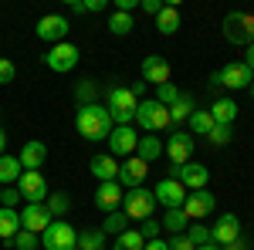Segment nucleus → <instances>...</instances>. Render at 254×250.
Wrapping results in <instances>:
<instances>
[{"mask_svg": "<svg viewBox=\"0 0 254 250\" xmlns=\"http://www.w3.org/2000/svg\"><path fill=\"white\" fill-rule=\"evenodd\" d=\"M254 85V75L251 68L244 64V61H231V64H224L220 71L210 75V88H231V92H244V88H251Z\"/></svg>", "mask_w": 254, "mask_h": 250, "instance_id": "nucleus-4", "label": "nucleus"}, {"mask_svg": "<svg viewBox=\"0 0 254 250\" xmlns=\"http://www.w3.org/2000/svg\"><path fill=\"white\" fill-rule=\"evenodd\" d=\"M51 213H48V206L44 203H24V210H20V230H31V233H44L48 227H51Z\"/></svg>", "mask_w": 254, "mask_h": 250, "instance_id": "nucleus-18", "label": "nucleus"}, {"mask_svg": "<svg viewBox=\"0 0 254 250\" xmlns=\"http://www.w3.org/2000/svg\"><path fill=\"white\" fill-rule=\"evenodd\" d=\"M187 240H190L193 247L210 244V227H207V223H190V227H187Z\"/></svg>", "mask_w": 254, "mask_h": 250, "instance_id": "nucleus-38", "label": "nucleus"}, {"mask_svg": "<svg viewBox=\"0 0 254 250\" xmlns=\"http://www.w3.org/2000/svg\"><path fill=\"white\" fill-rule=\"evenodd\" d=\"M95 95H98L95 78H81L78 85H75V98H78V105H95Z\"/></svg>", "mask_w": 254, "mask_h": 250, "instance_id": "nucleus-35", "label": "nucleus"}, {"mask_svg": "<svg viewBox=\"0 0 254 250\" xmlns=\"http://www.w3.org/2000/svg\"><path fill=\"white\" fill-rule=\"evenodd\" d=\"M159 227L170 233V237H176V233H187L190 220H187V213H183V210H166V213H163V220H159Z\"/></svg>", "mask_w": 254, "mask_h": 250, "instance_id": "nucleus-29", "label": "nucleus"}, {"mask_svg": "<svg viewBox=\"0 0 254 250\" xmlns=\"http://www.w3.org/2000/svg\"><path fill=\"white\" fill-rule=\"evenodd\" d=\"M187 122H190V135H207L214 129V118H210L207 108H193V115L187 118Z\"/></svg>", "mask_w": 254, "mask_h": 250, "instance_id": "nucleus-34", "label": "nucleus"}, {"mask_svg": "<svg viewBox=\"0 0 254 250\" xmlns=\"http://www.w3.org/2000/svg\"><path fill=\"white\" fill-rule=\"evenodd\" d=\"M109 7V0H85V14H102Z\"/></svg>", "mask_w": 254, "mask_h": 250, "instance_id": "nucleus-45", "label": "nucleus"}, {"mask_svg": "<svg viewBox=\"0 0 254 250\" xmlns=\"http://www.w3.org/2000/svg\"><path fill=\"white\" fill-rule=\"evenodd\" d=\"M207 112H210V118H214V125H234V118H237V101H234V98H217Z\"/></svg>", "mask_w": 254, "mask_h": 250, "instance_id": "nucleus-24", "label": "nucleus"}, {"mask_svg": "<svg viewBox=\"0 0 254 250\" xmlns=\"http://www.w3.org/2000/svg\"><path fill=\"white\" fill-rule=\"evenodd\" d=\"M251 98H254V85H251Z\"/></svg>", "mask_w": 254, "mask_h": 250, "instance_id": "nucleus-55", "label": "nucleus"}, {"mask_svg": "<svg viewBox=\"0 0 254 250\" xmlns=\"http://www.w3.org/2000/svg\"><path fill=\"white\" fill-rule=\"evenodd\" d=\"M146 176H149V162H142L139 155H129L126 162H119V186L122 190H139L146 186Z\"/></svg>", "mask_w": 254, "mask_h": 250, "instance_id": "nucleus-14", "label": "nucleus"}, {"mask_svg": "<svg viewBox=\"0 0 254 250\" xmlns=\"http://www.w3.org/2000/svg\"><path fill=\"white\" fill-rule=\"evenodd\" d=\"M14 186H17V193H20L24 203H44L48 193H51V186H48V179L41 176V169H24Z\"/></svg>", "mask_w": 254, "mask_h": 250, "instance_id": "nucleus-10", "label": "nucleus"}, {"mask_svg": "<svg viewBox=\"0 0 254 250\" xmlns=\"http://www.w3.org/2000/svg\"><path fill=\"white\" fill-rule=\"evenodd\" d=\"M122 196H126V190L119 186L116 179H112V183H98V190H95V206L105 213V216H109V213H116L119 206H122Z\"/></svg>", "mask_w": 254, "mask_h": 250, "instance_id": "nucleus-20", "label": "nucleus"}, {"mask_svg": "<svg viewBox=\"0 0 254 250\" xmlns=\"http://www.w3.org/2000/svg\"><path fill=\"white\" fill-rule=\"evenodd\" d=\"M20 203H24V200H20L17 186H3V190H0V206H7V210H17Z\"/></svg>", "mask_w": 254, "mask_h": 250, "instance_id": "nucleus-42", "label": "nucleus"}, {"mask_svg": "<svg viewBox=\"0 0 254 250\" xmlns=\"http://www.w3.org/2000/svg\"><path fill=\"white\" fill-rule=\"evenodd\" d=\"M220 250H251V240H248V237H244V233H241V237H237V240H231V244H227V247H220Z\"/></svg>", "mask_w": 254, "mask_h": 250, "instance_id": "nucleus-46", "label": "nucleus"}, {"mask_svg": "<svg viewBox=\"0 0 254 250\" xmlns=\"http://www.w3.org/2000/svg\"><path fill=\"white\" fill-rule=\"evenodd\" d=\"M224 38L231 41V44H241V48H248L254 41V14H227L224 17Z\"/></svg>", "mask_w": 254, "mask_h": 250, "instance_id": "nucleus-9", "label": "nucleus"}, {"mask_svg": "<svg viewBox=\"0 0 254 250\" xmlns=\"http://www.w3.org/2000/svg\"><path fill=\"white\" fill-rule=\"evenodd\" d=\"M88 169H92V176L98 183H112V179H119V159L109 152H98V155H92Z\"/></svg>", "mask_w": 254, "mask_h": 250, "instance_id": "nucleus-21", "label": "nucleus"}, {"mask_svg": "<svg viewBox=\"0 0 254 250\" xmlns=\"http://www.w3.org/2000/svg\"><path fill=\"white\" fill-rule=\"evenodd\" d=\"M156 210V196L153 190H146V186H139V190H126L122 196V213L129 216V223H142V220H149Z\"/></svg>", "mask_w": 254, "mask_h": 250, "instance_id": "nucleus-5", "label": "nucleus"}, {"mask_svg": "<svg viewBox=\"0 0 254 250\" xmlns=\"http://www.w3.org/2000/svg\"><path fill=\"white\" fill-rule=\"evenodd\" d=\"M136 105H139V98L126 88V85H112L109 88V115H112V122L116 125H132L136 122Z\"/></svg>", "mask_w": 254, "mask_h": 250, "instance_id": "nucleus-3", "label": "nucleus"}, {"mask_svg": "<svg viewBox=\"0 0 254 250\" xmlns=\"http://www.w3.org/2000/svg\"><path fill=\"white\" fill-rule=\"evenodd\" d=\"M156 31L163 38H173L180 31V7L176 3H163V10L156 14Z\"/></svg>", "mask_w": 254, "mask_h": 250, "instance_id": "nucleus-23", "label": "nucleus"}, {"mask_svg": "<svg viewBox=\"0 0 254 250\" xmlns=\"http://www.w3.org/2000/svg\"><path fill=\"white\" fill-rule=\"evenodd\" d=\"M136 230L142 233V240H156V237H163V227H159V220H156V216L142 220V223H139Z\"/></svg>", "mask_w": 254, "mask_h": 250, "instance_id": "nucleus-41", "label": "nucleus"}, {"mask_svg": "<svg viewBox=\"0 0 254 250\" xmlns=\"http://www.w3.org/2000/svg\"><path fill=\"white\" fill-rule=\"evenodd\" d=\"M68 10L71 14H85V0H68Z\"/></svg>", "mask_w": 254, "mask_h": 250, "instance_id": "nucleus-50", "label": "nucleus"}, {"mask_svg": "<svg viewBox=\"0 0 254 250\" xmlns=\"http://www.w3.org/2000/svg\"><path fill=\"white\" fill-rule=\"evenodd\" d=\"M136 155L142 159V162H156L159 155H163V139H159V135H139Z\"/></svg>", "mask_w": 254, "mask_h": 250, "instance_id": "nucleus-26", "label": "nucleus"}, {"mask_svg": "<svg viewBox=\"0 0 254 250\" xmlns=\"http://www.w3.org/2000/svg\"><path fill=\"white\" fill-rule=\"evenodd\" d=\"M17 78V64L10 58H0V85H10Z\"/></svg>", "mask_w": 254, "mask_h": 250, "instance_id": "nucleus-43", "label": "nucleus"}, {"mask_svg": "<svg viewBox=\"0 0 254 250\" xmlns=\"http://www.w3.org/2000/svg\"><path fill=\"white\" fill-rule=\"evenodd\" d=\"M244 64L251 68V75H254V41L248 44V48H244Z\"/></svg>", "mask_w": 254, "mask_h": 250, "instance_id": "nucleus-49", "label": "nucleus"}, {"mask_svg": "<svg viewBox=\"0 0 254 250\" xmlns=\"http://www.w3.org/2000/svg\"><path fill=\"white\" fill-rule=\"evenodd\" d=\"M119 247H126V250H142V247H146V240H142V233H139V230H132V227H129V230L119 237Z\"/></svg>", "mask_w": 254, "mask_h": 250, "instance_id": "nucleus-40", "label": "nucleus"}, {"mask_svg": "<svg viewBox=\"0 0 254 250\" xmlns=\"http://www.w3.org/2000/svg\"><path fill=\"white\" fill-rule=\"evenodd\" d=\"M207 142H210L214 149H220V146H231V142H234V129H231V125H214V129L207 132Z\"/></svg>", "mask_w": 254, "mask_h": 250, "instance_id": "nucleus-36", "label": "nucleus"}, {"mask_svg": "<svg viewBox=\"0 0 254 250\" xmlns=\"http://www.w3.org/2000/svg\"><path fill=\"white\" fill-rule=\"evenodd\" d=\"M44 206H48V213L58 220V216H64V213L71 210V200H68V193L51 190V193H48V200H44Z\"/></svg>", "mask_w": 254, "mask_h": 250, "instance_id": "nucleus-31", "label": "nucleus"}, {"mask_svg": "<svg viewBox=\"0 0 254 250\" xmlns=\"http://www.w3.org/2000/svg\"><path fill=\"white\" fill-rule=\"evenodd\" d=\"M244 233V227H241V216L237 213H220L214 220V227H210V244H217V247H227L231 240H237Z\"/></svg>", "mask_w": 254, "mask_h": 250, "instance_id": "nucleus-15", "label": "nucleus"}, {"mask_svg": "<svg viewBox=\"0 0 254 250\" xmlns=\"http://www.w3.org/2000/svg\"><path fill=\"white\" fill-rule=\"evenodd\" d=\"M136 142H139V135L132 125H116L112 135H109V155L129 159V155H136Z\"/></svg>", "mask_w": 254, "mask_h": 250, "instance_id": "nucleus-16", "label": "nucleus"}, {"mask_svg": "<svg viewBox=\"0 0 254 250\" xmlns=\"http://www.w3.org/2000/svg\"><path fill=\"white\" fill-rule=\"evenodd\" d=\"M193 108H196V98L190 95V92H180V98L170 105V122H173V129H180V122H187V118L193 115Z\"/></svg>", "mask_w": 254, "mask_h": 250, "instance_id": "nucleus-25", "label": "nucleus"}, {"mask_svg": "<svg viewBox=\"0 0 254 250\" xmlns=\"http://www.w3.org/2000/svg\"><path fill=\"white\" fill-rule=\"evenodd\" d=\"M129 230V216H126V213H109V216H105V223H102V233H105V237H122V233Z\"/></svg>", "mask_w": 254, "mask_h": 250, "instance_id": "nucleus-33", "label": "nucleus"}, {"mask_svg": "<svg viewBox=\"0 0 254 250\" xmlns=\"http://www.w3.org/2000/svg\"><path fill=\"white\" fill-rule=\"evenodd\" d=\"M170 179H180V186H183L187 193L207 190V183H210V169H207L203 162H183V166L170 162Z\"/></svg>", "mask_w": 254, "mask_h": 250, "instance_id": "nucleus-7", "label": "nucleus"}, {"mask_svg": "<svg viewBox=\"0 0 254 250\" xmlns=\"http://www.w3.org/2000/svg\"><path fill=\"white\" fill-rule=\"evenodd\" d=\"M68 31H71V20L64 17V14H44L38 20V27H34V34H38L44 44H61V41H68Z\"/></svg>", "mask_w": 254, "mask_h": 250, "instance_id": "nucleus-11", "label": "nucleus"}, {"mask_svg": "<svg viewBox=\"0 0 254 250\" xmlns=\"http://www.w3.org/2000/svg\"><path fill=\"white\" fill-rule=\"evenodd\" d=\"M173 75V68H170V61L163 58V54H149V58H142V81H149V85H166Z\"/></svg>", "mask_w": 254, "mask_h": 250, "instance_id": "nucleus-19", "label": "nucleus"}, {"mask_svg": "<svg viewBox=\"0 0 254 250\" xmlns=\"http://www.w3.org/2000/svg\"><path fill=\"white\" fill-rule=\"evenodd\" d=\"M10 247H14V250H38L41 247V237H38V233H31V230H17V237L10 240Z\"/></svg>", "mask_w": 254, "mask_h": 250, "instance_id": "nucleus-37", "label": "nucleus"}, {"mask_svg": "<svg viewBox=\"0 0 254 250\" xmlns=\"http://www.w3.org/2000/svg\"><path fill=\"white\" fill-rule=\"evenodd\" d=\"M78 250H109V237L102 230H81L78 233Z\"/></svg>", "mask_w": 254, "mask_h": 250, "instance_id": "nucleus-32", "label": "nucleus"}, {"mask_svg": "<svg viewBox=\"0 0 254 250\" xmlns=\"http://www.w3.org/2000/svg\"><path fill=\"white\" fill-rule=\"evenodd\" d=\"M7 152V132H3V129H0V155Z\"/></svg>", "mask_w": 254, "mask_h": 250, "instance_id": "nucleus-52", "label": "nucleus"}, {"mask_svg": "<svg viewBox=\"0 0 254 250\" xmlns=\"http://www.w3.org/2000/svg\"><path fill=\"white\" fill-rule=\"evenodd\" d=\"M20 230V210H7V206H0V240H14Z\"/></svg>", "mask_w": 254, "mask_h": 250, "instance_id": "nucleus-28", "label": "nucleus"}, {"mask_svg": "<svg viewBox=\"0 0 254 250\" xmlns=\"http://www.w3.org/2000/svg\"><path fill=\"white\" fill-rule=\"evenodd\" d=\"M0 190H3V186H0Z\"/></svg>", "mask_w": 254, "mask_h": 250, "instance_id": "nucleus-56", "label": "nucleus"}, {"mask_svg": "<svg viewBox=\"0 0 254 250\" xmlns=\"http://www.w3.org/2000/svg\"><path fill=\"white\" fill-rule=\"evenodd\" d=\"M139 7H142V10H146V14H153V17H156L159 10H163V0H142V3H139Z\"/></svg>", "mask_w": 254, "mask_h": 250, "instance_id": "nucleus-47", "label": "nucleus"}, {"mask_svg": "<svg viewBox=\"0 0 254 250\" xmlns=\"http://www.w3.org/2000/svg\"><path fill=\"white\" fill-rule=\"evenodd\" d=\"M20 166L24 169H41L44 162H48V146L44 142H38V139H31V142H24L20 146Z\"/></svg>", "mask_w": 254, "mask_h": 250, "instance_id": "nucleus-22", "label": "nucleus"}, {"mask_svg": "<svg viewBox=\"0 0 254 250\" xmlns=\"http://www.w3.org/2000/svg\"><path fill=\"white\" fill-rule=\"evenodd\" d=\"M166 244H170V250H196L193 244L187 240V233H176V237H170Z\"/></svg>", "mask_w": 254, "mask_h": 250, "instance_id": "nucleus-44", "label": "nucleus"}, {"mask_svg": "<svg viewBox=\"0 0 254 250\" xmlns=\"http://www.w3.org/2000/svg\"><path fill=\"white\" fill-rule=\"evenodd\" d=\"M20 173H24V166H20L17 155H0V186H14L20 179Z\"/></svg>", "mask_w": 254, "mask_h": 250, "instance_id": "nucleus-27", "label": "nucleus"}, {"mask_svg": "<svg viewBox=\"0 0 254 250\" xmlns=\"http://www.w3.org/2000/svg\"><path fill=\"white\" fill-rule=\"evenodd\" d=\"M136 125L142 132H173L170 108H163L156 98H139L136 105Z\"/></svg>", "mask_w": 254, "mask_h": 250, "instance_id": "nucleus-2", "label": "nucleus"}, {"mask_svg": "<svg viewBox=\"0 0 254 250\" xmlns=\"http://www.w3.org/2000/svg\"><path fill=\"white\" fill-rule=\"evenodd\" d=\"M196 250H220L217 244H203V247H196Z\"/></svg>", "mask_w": 254, "mask_h": 250, "instance_id": "nucleus-53", "label": "nucleus"}, {"mask_svg": "<svg viewBox=\"0 0 254 250\" xmlns=\"http://www.w3.org/2000/svg\"><path fill=\"white\" fill-rule=\"evenodd\" d=\"M153 196H156V203H163L166 210H183L187 190L180 186V179H170V176H163L156 186H153Z\"/></svg>", "mask_w": 254, "mask_h": 250, "instance_id": "nucleus-17", "label": "nucleus"}, {"mask_svg": "<svg viewBox=\"0 0 254 250\" xmlns=\"http://www.w3.org/2000/svg\"><path fill=\"white\" fill-rule=\"evenodd\" d=\"M75 129L85 142H102V139H109L112 129H116V122L109 115V108L105 105H78V112H75Z\"/></svg>", "mask_w": 254, "mask_h": 250, "instance_id": "nucleus-1", "label": "nucleus"}, {"mask_svg": "<svg viewBox=\"0 0 254 250\" xmlns=\"http://www.w3.org/2000/svg\"><path fill=\"white\" fill-rule=\"evenodd\" d=\"M44 250H78V230L68 220H51V227L41 233Z\"/></svg>", "mask_w": 254, "mask_h": 250, "instance_id": "nucleus-6", "label": "nucleus"}, {"mask_svg": "<svg viewBox=\"0 0 254 250\" xmlns=\"http://www.w3.org/2000/svg\"><path fill=\"white\" fill-rule=\"evenodd\" d=\"M142 250H170V244L163 240V237H156V240H146V247Z\"/></svg>", "mask_w": 254, "mask_h": 250, "instance_id": "nucleus-48", "label": "nucleus"}, {"mask_svg": "<svg viewBox=\"0 0 254 250\" xmlns=\"http://www.w3.org/2000/svg\"><path fill=\"white\" fill-rule=\"evenodd\" d=\"M78 48L71 44V41H61L55 48H48V54H44V64L55 71V75H68V71H75L78 68Z\"/></svg>", "mask_w": 254, "mask_h": 250, "instance_id": "nucleus-8", "label": "nucleus"}, {"mask_svg": "<svg viewBox=\"0 0 254 250\" xmlns=\"http://www.w3.org/2000/svg\"><path fill=\"white\" fill-rule=\"evenodd\" d=\"M132 27H136L132 14H122V10H112V14H109V34H116V38H126Z\"/></svg>", "mask_w": 254, "mask_h": 250, "instance_id": "nucleus-30", "label": "nucleus"}, {"mask_svg": "<svg viewBox=\"0 0 254 250\" xmlns=\"http://www.w3.org/2000/svg\"><path fill=\"white\" fill-rule=\"evenodd\" d=\"M193 135L183 132V129H173L170 132V139H166V146H163V152H166V159L170 162H176V166H183V162H190L193 159Z\"/></svg>", "mask_w": 254, "mask_h": 250, "instance_id": "nucleus-13", "label": "nucleus"}, {"mask_svg": "<svg viewBox=\"0 0 254 250\" xmlns=\"http://www.w3.org/2000/svg\"><path fill=\"white\" fill-rule=\"evenodd\" d=\"M153 98H156L163 108H170L176 98H180V88H176L173 81H166V85H159V88H156V95H153Z\"/></svg>", "mask_w": 254, "mask_h": 250, "instance_id": "nucleus-39", "label": "nucleus"}, {"mask_svg": "<svg viewBox=\"0 0 254 250\" xmlns=\"http://www.w3.org/2000/svg\"><path fill=\"white\" fill-rule=\"evenodd\" d=\"M129 92H132L136 98H142V95H146V81H136V85H129Z\"/></svg>", "mask_w": 254, "mask_h": 250, "instance_id": "nucleus-51", "label": "nucleus"}, {"mask_svg": "<svg viewBox=\"0 0 254 250\" xmlns=\"http://www.w3.org/2000/svg\"><path fill=\"white\" fill-rule=\"evenodd\" d=\"M112 250H126V247H119V244H112Z\"/></svg>", "mask_w": 254, "mask_h": 250, "instance_id": "nucleus-54", "label": "nucleus"}, {"mask_svg": "<svg viewBox=\"0 0 254 250\" xmlns=\"http://www.w3.org/2000/svg\"><path fill=\"white\" fill-rule=\"evenodd\" d=\"M214 210H217V196L210 190H193V193H187V200H183V213L193 223H200L203 216H214Z\"/></svg>", "mask_w": 254, "mask_h": 250, "instance_id": "nucleus-12", "label": "nucleus"}]
</instances>
